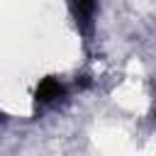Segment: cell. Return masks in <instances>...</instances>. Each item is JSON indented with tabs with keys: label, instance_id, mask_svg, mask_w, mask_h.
Returning a JSON list of instances; mask_svg holds the SVG:
<instances>
[{
	"label": "cell",
	"instance_id": "obj_1",
	"mask_svg": "<svg viewBox=\"0 0 156 156\" xmlns=\"http://www.w3.org/2000/svg\"><path fill=\"white\" fill-rule=\"evenodd\" d=\"M71 5V12L78 22V27L83 29H90L93 24V17H95V7H98V0H68Z\"/></svg>",
	"mask_w": 156,
	"mask_h": 156
},
{
	"label": "cell",
	"instance_id": "obj_2",
	"mask_svg": "<svg viewBox=\"0 0 156 156\" xmlns=\"http://www.w3.org/2000/svg\"><path fill=\"white\" fill-rule=\"evenodd\" d=\"M61 95H63V85L56 78H44L39 83V88H37V100L39 102H51V100H56Z\"/></svg>",
	"mask_w": 156,
	"mask_h": 156
}]
</instances>
